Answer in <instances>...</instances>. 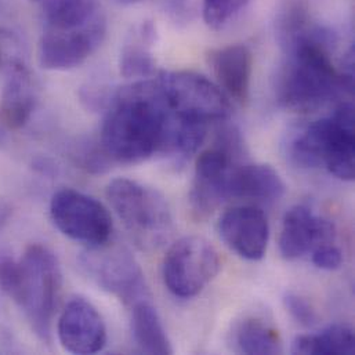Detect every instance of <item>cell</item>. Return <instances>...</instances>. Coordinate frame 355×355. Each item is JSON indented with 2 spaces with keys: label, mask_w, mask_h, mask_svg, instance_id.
I'll return each mask as SVG.
<instances>
[{
  "label": "cell",
  "mask_w": 355,
  "mask_h": 355,
  "mask_svg": "<svg viewBox=\"0 0 355 355\" xmlns=\"http://www.w3.org/2000/svg\"><path fill=\"white\" fill-rule=\"evenodd\" d=\"M284 302H285V307L289 311V314L299 324H302L304 327H313L317 322L315 310L302 296H299L296 293H286Z\"/></svg>",
  "instance_id": "obj_24"
},
{
  "label": "cell",
  "mask_w": 355,
  "mask_h": 355,
  "mask_svg": "<svg viewBox=\"0 0 355 355\" xmlns=\"http://www.w3.org/2000/svg\"><path fill=\"white\" fill-rule=\"evenodd\" d=\"M26 65L21 37L8 28H0V73L4 76Z\"/></svg>",
  "instance_id": "obj_23"
},
{
  "label": "cell",
  "mask_w": 355,
  "mask_h": 355,
  "mask_svg": "<svg viewBox=\"0 0 355 355\" xmlns=\"http://www.w3.org/2000/svg\"><path fill=\"white\" fill-rule=\"evenodd\" d=\"M241 147L236 132L227 130L220 136L217 146L200 153L195 162L193 182L189 203L196 218L205 220L228 199V180L234 159Z\"/></svg>",
  "instance_id": "obj_9"
},
{
  "label": "cell",
  "mask_w": 355,
  "mask_h": 355,
  "mask_svg": "<svg viewBox=\"0 0 355 355\" xmlns=\"http://www.w3.org/2000/svg\"><path fill=\"white\" fill-rule=\"evenodd\" d=\"M209 64L217 79V86L239 105H245L250 96L253 73V54L245 44H230L209 53Z\"/></svg>",
  "instance_id": "obj_15"
},
{
  "label": "cell",
  "mask_w": 355,
  "mask_h": 355,
  "mask_svg": "<svg viewBox=\"0 0 355 355\" xmlns=\"http://www.w3.org/2000/svg\"><path fill=\"white\" fill-rule=\"evenodd\" d=\"M107 198L143 250H157L172 235L173 216L161 192L136 180L119 178L107 187Z\"/></svg>",
  "instance_id": "obj_5"
},
{
  "label": "cell",
  "mask_w": 355,
  "mask_h": 355,
  "mask_svg": "<svg viewBox=\"0 0 355 355\" xmlns=\"http://www.w3.org/2000/svg\"><path fill=\"white\" fill-rule=\"evenodd\" d=\"M286 191L278 172L264 164L235 166L228 180V199H250L257 202H277Z\"/></svg>",
  "instance_id": "obj_16"
},
{
  "label": "cell",
  "mask_w": 355,
  "mask_h": 355,
  "mask_svg": "<svg viewBox=\"0 0 355 355\" xmlns=\"http://www.w3.org/2000/svg\"><path fill=\"white\" fill-rule=\"evenodd\" d=\"M250 0H203L202 15L205 24L214 31L223 29Z\"/></svg>",
  "instance_id": "obj_22"
},
{
  "label": "cell",
  "mask_w": 355,
  "mask_h": 355,
  "mask_svg": "<svg viewBox=\"0 0 355 355\" xmlns=\"http://www.w3.org/2000/svg\"><path fill=\"white\" fill-rule=\"evenodd\" d=\"M115 1H118L121 4H133V3H136L139 0H115Z\"/></svg>",
  "instance_id": "obj_28"
},
{
  "label": "cell",
  "mask_w": 355,
  "mask_h": 355,
  "mask_svg": "<svg viewBox=\"0 0 355 355\" xmlns=\"http://www.w3.org/2000/svg\"><path fill=\"white\" fill-rule=\"evenodd\" d=\"M130 322L133 339L141 353L172 354L173 347L150 297L137 300L130 306Z\"/></svg>",
  "instance_id": "obj_18"
},
{
  "label": "cell",
  "mask_w": 355,
  "mask_h": 355,
  "mask_svg": "<svg viewBox=\"0 0 355 355\" xmlns=\"http://www.w3.org/2000/svg\"><path fill=\"white\" fill-rule=\"evenodd\" d=\"M36 105V90L28 65L6 75L0 100V119L10 130L22 129Z\"/></svg>",
  "instance_id": "obj_17"
},
{
  "label": "cell",
  "mask_w": 355,
  "mask_h": 355,
  "mask_svg": "<svg viewBox=\"0 0 355 355\" xmlns=\"http://www.w3.org/2000/svg\"><path fill=\"white\" fill-rule=\"evenodd\" d=\"M295 162L303 168L324 166L335 178L355 176L354 107L340 104L329 118L320 119L295 137L291 146Z\"/></svg>",
  "instance_id": "obj_4"
},
{
  "label": "cell",
  "mask_w": 355,
  "mask_h": 355,
  "mask_svg": "<svg viewBox=\"0 0 355 355\" xmlns=\"http://www.w3.org/2000/svg\"><path fill=\"white\" fill-rule=\"evenodd\" d=\"M61 346L71 354H96L108 340L107 327L100 311L85 297L71 299L57 322Z\"/></svg>",
  "instance_id": "obj_12"
},
{
  "label": "cell",
  "mask_w": 355,
  "mask_h": 355,
  "mask_svg": "<svg viewBox=\"0 0 355 355\" xmlns=\"http://www.w3.org/2000/svg\"><path fill=\"white\" fill-rule=\"evenodd\" d=\"M311 253H313V263L321 270L334 271L340 268L343 264V253L334 242L321 245L315 248Z\"/></svg>",
  "instance_id": "obj_25"
},
{
  "label": "cell",
  "mask_w": 355,
  "mask_h": 355,
  "mask_svg": "<svg viewBox=\"0 0 355 355\" xmlns=\"http://www.w3.org/2000/svg\"><path fill=\"white\" fill-rule=\"evenodd\" d=\"M50 217L65 236L87 246L103 245L112 235L108 209L96 198L72 188H62L51 196Z\"/></svg>",
  "instance_id": "obj_10"
},
{
  "label": "cell",
  "mask_w": 355,
  "mask_h": 355,
  "mask_svg": "<svg viewBox=\"0 0 355 355\" xmlns=\"http://www.w3.org/2000/svg\"><path fill=\"white\" fill-rule=\"evenodd\" d=\"M85 274L103 291L116 296L126 306L150 297L144 274L130 250L111 239L89 246L79 257Z\"/></svg>",
  "instance_id": "obj_7"
},
{
  "label": "cell",
  "mask_w": 355,
  "mask_h": 355,
  "mask_svg": "<svg viewBox=\"0 0 355 355\" xmlns=\"http://www.w3.org/2000/svg\"><path fill=\"white\" fill-rule=\"evenodd\" d=\"M33 4H36L40 10H43L46 6H49L53 0H31Z\"/></svg>",
  "instance_id": "obj_26"
},
{
  "label": "cell",
  "mask_w": 355,
  "mask_h": 355,
  "mask_svg": "<svg viewBox=\"0 0 355 355\" xmlns=\"http://www.w3.org/2000/svg\"><path fill=\"white\" fill-rule=\"evenodd\" d=\"M291 352L293 354H354V331L347 325H331L318 335L297 336Z\"/></svg>",
  "instance_id": "obj_20"
},
{
  "label": "cell",
  "mask_w": 355,
  "mask_h": 355,
  "mask_svg": "<svg viewBox=\"0 0 355 355\" xmlns=\"http://www.w3.org/2000/svg\"><path fill=\"white\" fill-rule=\"evenodd\" d=\"M234 342L236 350L243 354L274 355L284 352L278 331L259 318L243 320L234 332Z\"/></svg>",
  "instance_id": "obj_21"
},
{
  "label": "cell",
  "mask_w": 355,
  "mask_h": 355,
  "mask_svg": "<svg viewBox=\"0 0 355 355\" xmlns=\"http://www.w3.org/2000/svg\"><path fill=\"white\" fill-rule=\"evenodd\" d=\"M154 42L155 28L150 21H144L133 28L121 51L119 68L125 78L140 80L148 79L155 73Z\"/></svg>",
  "instance_id": "obj_19"
},
{
  "label": "cell",
  "mask_w": 355,
  "mask_h": 355,
  "mask_svg": "<svg viewBox=\"0 0 355 355\" xmlns=\"http://www.w3.org/2000/svg\"><path fill=\"white\" fill-rule=\"evenodd\" d=\"M61 282L55 254L40 243L28 246L18 260L0 257V291L24 311L32 331L43 342L51 336Z\"/></svg>",
  "instance_id": "obj_3"
},
{
  "label": "cell",
  "mask_w": 355,
  "mask_h": 355,
  "mask_svg": "<svg viewBox=\"0 0 355 355\" xmlns=\"http://www.w3.org/2000/svg\"><path fill=\"white\" fill-rule=\"evenodd\" d=\"M220 257L205 238L191 235L175 242L164 260V281L178 297L199 295L218 274Z\"/></svg>",
  "instance_id": "obj_8"
},
{
  "label": "cell",
  "mask_w": 355,
  "mask_h": 355,
  "mask_svg": "<svg viewBox=\"0 0 355 355\" xmlns=\"http://www.w3.org/2000/svg\"><path fill=\"white\" fill-rule=\"evenodd\" d=\"M205 137L206 126L172 111L155 78L123 86L110 98L100 144L107 158L129 165L158 154L189 157Z\"/></svg>",
  "instance_id": "obj_1"
},
{
  "label": "cell",
  "mask_w": 355,
  "mask_h": 355,
  "mask_svg": "<svg viewBox=\"0 0 355 355\" xmlns=\"http://www.w3.org/2000/svg\"><path fill=\"white\" fill-rule=\"evenodd\" d=\"M220 236L242 259L257 261L266 254L270 224L266 213L250 205L227 210L218 223Z\"/></svg>",
  "instance_id": "obj_13"
},
{
  "label": "cell",
  "mask_w": 355,
  "mask_h": 355,
  "mask_svg": "<svg viewBox=\"0 0 355 355\" xmlns=\"http://www.w3.org/2000/svg\"><path fill=\"white\" fill-rule=\"evenodd\" d=\"M334 241V224L315 214L310 207L297 205L286 211L279 235V252L285 260H297L315 248Z\"/></svg>",
  "instance_id": "obj_14"
},
{
  "label": "cell",
  "mask_w": 355,
  "mask_h": 355,
  "mask_svg": "<svg viewBox=\"0 0 355 355\" xmlns=\"http://www.w3.org/2000/svg\"><path fill=\"white\" fill-rule=\"evenodd\" d=\"M157 79L169 107L181 119L209 126L230 118L228 97L206 76L192 71H175L162 72Z\"/></svg>",
  "instance_id": "obj_6"
},
{
  "label": "cell",
  "mask_w": 355,
  "mask_h": 355,
  "mask_svg": "<svg viewBox=\"0 0 355 355\" xmlns=\"http://www.w3.org/2000/svg\"><path fill=\"white\" fill-rule=\"evenodd\" d=\"M4 125H3V122H1V119H0V143L4 140Z\"/></svg>",
  "instance_id": "obj_27"
},
{
  "label": "cell",
  "mask_w": 355,
  "mask_h": 355,
  "mask_svg": "<svg viewBox=\"0 0 355 355\" xmlns=\"http://www.w3.org/2000/svg\"><path fill=\"white\" fill-rule=\"evenodd\" d=\"M105 33V17L71 29L44 28L39 42V64L47 71L75 69L97 51Z\"/></svg>",
  "instance_id": "obj_11"
},
{
  "label": "cell",
  "mask_w": 355,
  "mask_h": 355,
  "mask_svg": "<svg viewBox=\"0 0 355 355\" xmlns=\"http://www.w3.org/2000/svg\"><path fill=\"white\" fill-rule=\"evenodd\" d=\"M288 51L279 85V103L293 112H314L339 92L353 93V72L340 73L331 58L327 35L306 26L282 42Z\"/></svg>",
  "instance_id": "obj_2"
}]
</instances>
